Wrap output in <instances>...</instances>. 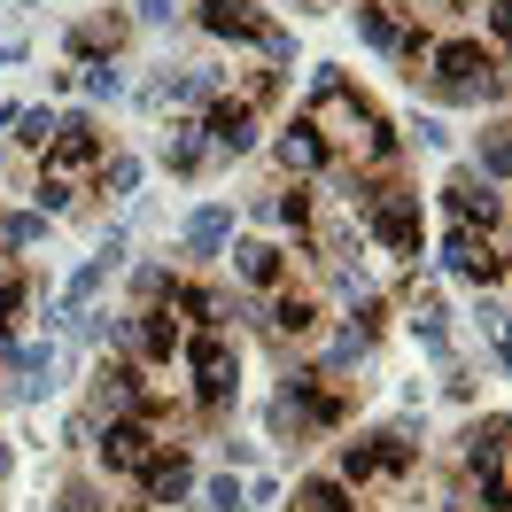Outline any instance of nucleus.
I'll return each instance as SVG.
<instances>
[{
    "instance_id": "f257e3e1",
    "label": "nucleus",
    "mask_w": 512,
    "mask_h": 512,
    "mask_svg": "<svg viewBox=\"0 0 512 512\" xmlns=\"http://www.w3.org/2000/svg\"><path fill=\"white\" fill-rule=\"evenodd\" d=\"M311 125H319L326 156H357V163H396V132L373 101L357 94L342 70H319V86H311Z\"/></svg>"
},
{
    "instance_id": "f03ea898",
    "label": "nucleus",
    "mask_w": 512,
    "mask_h": 512,
    "mask_svg": "<svg viewBox=\"0 0 512 512\" xmlns=\"http://www.w3.org/2000/svg\"><path fill=\"white\" fill-rule=\"evenodd\" d=\"M427 86L435 101H505V63H497V47H481V39H450V47H427Z\"/></svg>"
},
{
    "instance_id": "7ed1b4c3",
    "label": "nucleus",
    "mask_w": 512,
    "mask_h": 512,
    "mask_svg": "<svg viewBox=\"0 0 512 512\" xmlns=\"http://www.w3.org/2000/svg\"><path fill=\"white\" fill-rule=\"evenodd\" d=\"M179 357L194 365V404H202V412H225V404H233V381H241V357L225 350V334L218 326H194L187 342H179Z\"/></svg>"
},
{
    "instance_id": "20e7f679",
    "label": "nucleus",
    "mask_w": 512,
    "mask_h": 512,
    "mask_svg": "<svg viewBox=\"0 0 512 512\" xmlns=\"http://www.w3.org/2000/svg\"><path fill=\"white\" fill-rule=\"evenodd\" d=\"M94 450H101V466H109V474H140V466L163 450V435H156V419H148V412H117L109 427H101Z\"/></svg>"
},
{
    "instance_id": "39448f33",
    "label": "nucleus",
    "mask_w": 512,
    "mask_h": 512,
    "mask_svg": "<svg viewBox=\"0 0 512 512\" xmlns=\"http://www.w3.org/2000/svg\"><path fill=\"white\" fill-rule=\"evenodd\" d=\"M443 272L474 280V288H497V280H505V256H497V241H489V233L450 225V233H443Z\"/></svg>"
},
{
    "instance_id": "423d86ee",
    "label": "nucleus",
    "mask_w": 512,
    "mask_h": 512,
    "mask_svg": "<svg viewBox=\"0 0 512 512\" xmlns=\"http://www.w3.org/2000/svg\"><path fill=\"white\" fill-rule=\"evenodd\" d=\"M365 233L381 241L388 256H419V194H404V187H388L373 210H365Z\"/></svg>"
},
{
    "instance_id": "0eeeda50",
    "label": "nucleus",
    "mask_w": 512,
    "mask_h": 512,
    "mask_svg": "<svg viewBox=\"0 0 512 512\" xmlns=\"http://www.w3.org/2000/svg\"><path fill=\"white\" fill-rule=\"evenodd\" d=\"M443 202H450V225H474V233H497V225H505V194L489 187V179H474V171H458L443 187Z\"/></svg>"
},
{
    "instance_id": "6e6552de",
    "label": "nucleus",
    "mask_w": 512,
    "mask_h": 512,
    "mask_svg": "<svg viewBox=\"0 0 512 512\" xmlns=\"http://www.w3.org/2000/svg\"><path fill=\"white\" fill-rule=\"evenodd\" d=\"M194 132H202L218 156H249V148H256V109H249V101H225V94H218L210 109H202V125H194Z\"/></svg>"
},
{
    "instance_id": "1a4fd4ad",
    "label": "nucleus",
    "mask_w": 512,
    "mask_h": 512,
    "mask_svg": "<svg viewBox=\"0 0 512 512\" xmlns=\"http://www.w3.org/2000/svg\"><path fill=\"white\" fill-rule=\"evenodd\" d=\"M117 256H125V241H117V233H109V249H101V256H86V264H78V272H70V288H63V303H55V311H47V319H55V326H78V311H86V303H94V295H101V280H109V272H117Z\"/></svg>"
},
{
    "instance_id": "9d476101",
    "label": "nucleus",
    "mask_w": 512,
    "mask_h": 512,
    "mask_svg": "<svg viewBox=\"0 0 512 512\" xmlns=\"http://www.w3.org/2000/svg\"><path fill=\"white\" fill-rule=\"evenodd\" d=\"M132 481H140V497H148V505H163V512L194 497V466H187V458H179L171 443H163V450H156V458H148V466H140Z\"/></svg>"
},
{
    "instance_id": "9b49d317",
    "label": "nucleus",
    "mask_w": 512,
    "mask_h": 512,
    "mask_svg": "<svg viewBox=\"0 0 512 512\" xmlns=\"http://www.w3.org/2000/svg\"><path fill=\"white\" fill-rule=\"evenodd\" d=\"M179 342H187V334H179L171 311H132V334H125V357H132V365H171Z\"/></svg>"
},
{
    "instance_id": "f8f14e48",
    "label": "nucleus",
    "mask_w": 512,
    "mask_h": 512,
    "mask_svg": "<svg viewBox=\"0 0 512 512\" xmlns=\"http://www.w3.org/2000/svg\"><path fill=\"white\" fill-rule=\"evenodd\" d=\"M194 24L210 39H233V47H256V32L272 24L264 8H249V0H194Z\"/></svg>"
},
{
    "instance_id": "ddd939ff",
    "label": "nucleus",
    "mask_w": 512,
    "mask_h": 512,
    "mask_svg": "<svg viewBox=\"0 0 512 512\" xmlns=\"http://www.w3.org/2000/svg\"><path fill=\"white\" fill-rule=\"evenodd\" d=\"M101 163V132L86 125V117H63V132L47 140V171L55 179H78V171H94Z\"/></svg>"
},
{
    "instance_id": "4468645a",
    "label": "nucleus",
    "mask_w": 512,
    "mask_h": 512,
    "mask_svg": "<svg viewBox=\"0 0 512 512\" xmlns=\"http://www.w3.org/2000/svg\"><path fill=\"white\" fill-rule=\"evenodd\" d=\"M404 32H412V8H404V0H357V39H365V47L396 55Z\"/></svg>"
},
{
    "instance_id": "2eb2a0df",
    "label": "nucleus",
    "mask_w": 512,
    "mask_h": 512,
    "mask_svg": "<svg viewBox=\"0 0 512 512\" xmlns=\"http://www.w3.org/2000/svg\"><path fill=\"white\" fill-rule=\"evenodd\" d=\"M272 156L288 163L295 179H311V171H334V156H326V140L311 117H295V125H280V140H272Z\"/></svg>"
},
{
    "instance_id": "dca6fc26",
    "label": "nucleus",
    "mask_w": 512,
    "mask_h": 512,
    "mask_svg": "<svg viewBox=\"0 0 512 512\" xmlns=\"http://www.w3.org/2000/svg\"><path fill=\"white\" fill-rule=\"evenodd\" d=\"M233 280L256 288V295L288 288V249H272V241H241V249H233Z\"/></svg>"
},
{
    "instance_id": "f3484780",
    "label": "nucleus",
    "mask_w": 512,
    "mask_h": 512,
    "mask_svg": "<svg viewBox=\"0 0 512 512\" xmlns=\"http://www.w3.org/2000/svg\"><path fill=\"white\" fill-rule=\"evenodd\" d=\"M264 326H272L280 342H311V334H319V295L272 288V303H264Z\"/></svg>"
},
{
    "instance_id": "a211bd4d",
    "label": "nucleus",
    "mask_w": 512,
    "mask_h": 512,
    "mask_svg": "<svg viewBox=\"0 0 512 512\" xmlns=\"http://www.w3.org/2000/svg\"><path fill=\"white\" fill-rule=\"evenodd\" d=\"M8 365H16V396H24V404H39V396L55 388V350H47V342H16Z\"/></svg>"
},
{
    "instance_id": "6ab92c4d",
    "label": "nucleus",
    "mask_w": 512,
    "mask_h": 512,
    "mask_svg": "<svg viewBox=\"0 0 512 512\" xmlns=\"http://www.w3.org/2000/svg\"><path fill=\"white\" fill-rule=\"evenodd\" d=\"M225 241H233V210H225V202H202V210L187 218V249L194 256H218Z\"/></svg>"
},
{
    "instance_id": "aec40b11",
    "label": "nucleus",
    "mask_w": 512,
    "mask_h": 512,
    "mask_svg": "<svg viewBox=\"0 0 512 512\" xmlns=\"http://www.w3.org/2000/svg\"><path fill=\"white\" fill-rule=\"evenodd\" d=\"M381 474H388L381 435H357V443H342V474H334V481H350V489H373Z\"/></svg>"
},
{
    "instance_id": "412c9836",
    "label": "nucleus",
    "mask_w": 512,
    "mask_h": 512,
    "mask_svg": "<svg viewBox=\"0 0 512 512\" xmlns=\"http://www.w3.org/2000/svg\"><path fill=\"white\" fill-rule=\"evenodd\" d=\"M295 505L303 512H357V489L334 474H311V481H295Z\"/></svg>"
},
{
    "instance_id": "4be33fe9",
    "label": "nucleus",
    "mask_w": 512,
    "mask_h": 512,
    "mask_svg": "<svg viewBox=\"0 0 512 512\" xmlns=\"http://www.w3.org/2000/svg\"><path fill=\"white\" fill-rule=\"evenodd\" d=\"M466 466H474V474H497V466H505V412H489L474 435H466Z\"/></svg>"
},
{
    "instance_id": "5701e85b",
    "label": "nucleus",
    "mask_w": 512,
    "mask_h": 512,
    "mask_svg": "<svg viewBox=\"0 0 512 512\" xmlns=\"http://www.w3.org/2000/svg\"><path fill=\"white\" fill-rule=\"evenodd\" d=\"M474 163H481V179H489V187H505V171H512V148H505V125H489L474 140Z\"/></svg>"
},
{
    "instance_id": "b1692460",
    "label": "nucleus",
    "mask_w": 512,
    "mask_h": 512,
    "mask_svg": "<svg viewBox=\"0 0 512 512\" xmlns=\"http://www.w3.org/2000/svg\"><path fill=\"white\" fill-rule=\"evenodd\" d=\"M171 311H187L194 326H218V311H225V303H218L210 288H194V280H171Z\"/></svg>"
},
{
    "instance_id": "393cba45",
    "label": "nucleus",
    "mask_w": 512,
    "mask_h": 512,
    "mask_svg": "<svg viewBox=\"0 0 512 512\" xmlns=\"http://www.w3.org/2000/svg\"><path fill=\"white\" fill-rule=\"evenodd\" d=\"M8 125H16V148H47V140L63 132V117H55V109H16Z\"/></svg>"
},
{
    "instance_id": "a878e982",
    "label": "nucleus",
    "mask_w": 512,
    "mask_h": 512,
    "mask_svg": "<svg viewBox=\"0 0 512 512\" xmlns=\"http://www.w3.org/2000/svg\"><path fill=\"white\" fill-rule=\"evenodd\" d=\"M365 350H373V334H357V326H342V334L326 342V373H350V365H357Z\"/></svg>"
},
{
    "instance_id": "bb28decb",
    "label": "nucleus",
    "mask_w": 512,
    "mask_h": 512,
    "mask_svg": "<svg viewBox=\"0 0 512 512\" xmlns=\"http://www.w3.org/2000/svg\"><path fill=\"white\" fill-rule=\"evenodd\" d=\"M412 334H419V350H435V357H443V350H450V326H443V303H419V311H412Z\"/></svg>"
},
{
    "instance_id": "cd10ccee",
    "label": "nucleus",
    "mask_w": 512,
    "mask_h": 512,
    "mask_svg": "<svg viewBox=\"0 0 512 512\" xmlns=\"http://www.w3.org/2000/svg\"><path fill=\"white\" fill-rule=\"evenodd\" d=\"M256 55H264L272 70H288L295 63V32H288V24H264V32H256Z\"/></svg>"
},
{
    "instance_id": "c85d7f7f",
    "label": "nucleus",
    "mask_w": 512,
    "mask_h": 512,
    "mask_svg": "<svg viewBox=\"0 0 512 512\" xmlns=\"http://www.w3.org/2000/svg\"><path fill=\"white\" fill-rule=\"evenodd\" d=\"M32 202H39V218H63L70 202H78V187H70V179H55V171H47V179H39V187H32Z\"/></svg>"
},
{
    "instance_id": "c756f323",
    "label": "nucleus",
    "mask_w": 512,
    "mask_h": 512,
    "mask_svg": "<svg viewBox=\"0 0 512 512\" xmlns=\"http://www.w3.org/2000/svg\"><path fill=\"white\" fill-rule=\"evenodd\" d=\"M39 233H47V218H39V210H16V218H0V241H8V249H32Z\"/></svg>"
},
{
    "instance_id": "7c9ffc66",
    "label": "nucleus",
    "mask_w": 512,
    "mask_h": 512,
    "mask_svg": "<svg viewBox=\"0 0 512 512\" xmlns=\"http://www.w3.org/2000/svg\"><path fill=\"white\" fill-rule=\"evenodd\" d=\"M163 163H171V171H202V132H171V148H163Z\"/></svg>"
},
{
    "instance_id": "2f4dec72",
    "label": "nucleus",
    "mask_w": 512,
    "mask_h": 512,
    "mask_svg": "<svg viewBox=\"0 0 512 512\" xmlns=\"http://www.w3.org/2000/svg\"><path fill=\"white\" fill-rule=\"evenodd\" d=\"M132 187H140V163H132V156L101 163V194H132Z\"/></svg>"
},
{
    "instance_id": "473e14b6",
    "label": "nucleus",
    "mask_w": 512,
    "mask_h": 512,
    "mask_svg": "<svg viewBox=\"0 0 512 512\" xmlns=\"http://www.w3.org/2000/svg\"><path fill=\"white\" fill-rule=\"evenodd\" d=\"M210 512H249V489H241L233 474H218L210 481Z\"/></svg>"
},
{
    "instance_id": "72a5a7b5",
    "label": "nucleus",
    "mask_w": 512,
    "mask_h": 512,
    "mask_svg": "<svg viewBox=\"0 0 512 512\" xmlns=\"http://www.w3.org/2000/svg\"><path fill=\"white\" fill-rule=\"evenodd\" d=\"M86 94H125V70H109V63H86Z\"/></svg>"
},
{
    "instance_id": "f704fd0d",
    "label": "nucleus",
    "mask_w": 512,
    "mask_h": 512,
    "mask_svg": "<svg viewBox=\"0 0 512 512\" xmlns=\"http://www.w3.org/2000/svg\"><path fill=\"white\" fill-rule=\"evenodd\" d=\"M24 295H32V288H24V272H8V280H0V326L24 311Z\"/></svg>"
},
{
    "instance_id": "c9c22d12",
    "label": "nucleus",
    "mask_w": 512,
    "mask_h": 512,
    "mask_svg": "<svg viewBox=\"0 0 512 512\" xmlns=\"http://www.w3.org/2000/svg\"><path fill=\"white\" fill-rule=\"evenodd\" d=\"M505 497H512V489H505V466H497V474H481V512H505Z\"/></svg>"
},
{
    "instance_id": "e433bc0d",
    "label": "nucleus",
    "mask_w": 512,
    "mask_h": 512,
    "mask_svg": "<svg viewBox=\"0 0 512 512\" xmlns=\"http://www.w3.org/2000/svg\"><path fill=\"white\" fill-rule=\"evenodd\" d=\"M140 24H171V0H140Z\"/></svg>"
},
{
    "instance_id": "4c0bfd02",
    "label": "nucleus",
    "mask_w": 512,
    "mask_h": 512,
    "mask_svg": "<svg viewBox=\"0 0 512 512\" xmlns=\"http://www.w3.org/2000/svg\"><path fill=\"white\" fill-rule=\"evenodd\" d=\"M8 63H24V39H8V47H0V70Z\"/></svg>"
},
{
    "instance_id": "58836bf2",
    "label": "nucleus",
    "mask_w": 512,
    "mask_h": 512,
    "mask_svg": "<svg viewBox=\"0 0 512 512\" xmlns=\"http://www.w3.org/2000/svg\"><path fill=\"white\" fill-rule=\"evenodd\" d=\"M8 474H16V450H8V443H0V481H8Z\"/></svg>"
}]
</instances>
